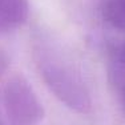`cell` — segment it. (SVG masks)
I'll return each instance as SVG.
<instances>
[{
    "mask_svg": "<svg viewBox=\"0 0 125 125\" xmlns=\"http://www.w3.org/2000/svg\"><path fill=\"white\" fill-rule=\"evenodd\" d=\"M36 53L39 69L51 92L71 109L79 113H88L92 100L79 71L53 47L41 45Z\"/></svg>",
    "mask_w": 125,
    "mask_h": 125,
    "instance_id": "obj_1",
    "label": "cell"
},
{
    "mask_svg": "<svg viewBox=\"0 0 125 125\" xmlns=\"http://www.w3.org/2000/svg\"><path fill=\"white\" fill-rule=\"evenodd\" d=\"M3 106L10 125H39L44 109L32 85L21 75L8 79L3 89Z\"/></svg>",
    "mask_w": 125,
    "mask_h": 125,
    "instance_id": "obj_2",
    "label": "cell"
},
{
    "mask_svg": "<svg viewBox=\"0 0 125 125\" xmlns=\"http://www.w3.org/2000/svg\"><path fill=\"white\" fill-rule=\"evenodd\" d=\"M28 11V0H0V35L21 25Z\"/></svg>",
    "mask_w": 125,
    "mask_h": 125,
    "instance_id": "obj_3",
    "label": "cell"
},
{
    "mask_svg": "<svg viewBox=\"0 0 125 125\" xmlns=\"http://www.w3.org/2000/svg\"><path fill=\"white\" fill-rule=\"evenodd\" d=\"M111 79L118 93L121 108L125 115V44L113 52L111 60Z\"/></svg>",
    "mask_w": 125,
    "mask_h": 125,
    "instance_id": "obj_4",
    "label": "cell"
},
{
    "mask_svg": "<svg viewBox=\"0 0 125 125\" xmlns=\"http://www.w3.org/2000/svg\"><path fill=\"white\" fill-rule=\"evenodd\" d=\"M0 125H4V123H3V120L0 118Z\"/></svg>",
    "mask_w": 125,
    "mask_h": 125,
    "instance_id": "obj_5",
    "label": "cell"
}]
</instances>
